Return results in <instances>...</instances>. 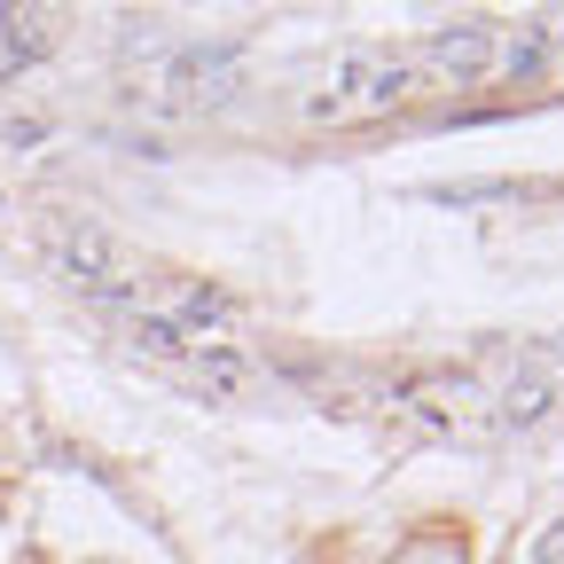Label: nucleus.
<instances>
[{"label": "nucleus", "instance_id": "7ed1b4c3", "mask_svg": "<svg viewBox=\"0 0 564 564\" xmlns=\"http://www.w3.org/2000/svg\"><path fill=\"white\" fill-rule=\"evenodd\" d=\"M392 415L423 440H455V432H494V392H478V377H408L392 384Z\"/></svg>", "mask_w": 564, "mask_h": 564}, {"label": "nucleus", "instance_id": "0eeeda50", "mask_svg": "<svg viewBox=\"0 0 564 564\" xmlns=\"http://www.w3.org/2000/svg\"><path fill=\"white\" fill-rule=\"evenodd\" d=\"M564 55V9H541L510 47H502V63H494V70H510V79H533V70H549Z\"/></svg>", "mask_w": 564, "mask_h": 564}, {"label": "nucleus", "instance_id": "39448f33", "mask_svg": "<svg viewBox=\"0 0 564 564\" xmlns=\"http://www.w3.org/2000/svg\"><path fill=\"white\" fill-rule=\"evenodd\" d=\"M494 55H502V40H494V24H447L440 40H432V70L440 79H455V87H470V79H486L494 70Z\"/></svg>", "mask_w": 564, "mask_h": 564}, {"label": "nucleus", "instance_id": "1a4fd4ad", "mask_svg": "<svg viewBox=\"0 0 564 564\" xmlns=\"http://www.w3.org/2000/svg\"><path fill=\"white\" fill-rule=\"evenodd\" d=\"M392 564H463V541H455V533H423V541H408Z\"/></svg>", "mask_w": 564, "mask_h": 564}, {"label": "nucleus", "instance_id": "f257e3e1", "mask_svg": "<svg viewBox=\"0 0 564 564\" xmlns=\"http://www.w3.org/2000/svg\"><path fill=\"white\" fill-rule=\"evenodd\" d=\"M47 259H55V274L70 282V291H87L95 306H110V314H133V306H150V267H141L126 243H110L102 228H55L47 236Z\"/></svg>", "mask_w": 564, "mask_h": 564}, {"label": "nucleus", "instance_id": "f03ea898", "mask_svg": "<svg viewBox=\"0 0 564 564\" xmlns=\"http://www.w3.org/2000/svg\"><path fill=\"white\" fill-rule=\"evenodd\" d=\"M236 87H243V55H236V47H173V55L158 63L150 102H158L165 118H204V110H220Z\"/></svg>", "mask_w": 564, "mask_h": 564}, {"label": "nucleus", "instance_id": "20e7f679", "mask_svg": "<svg viewBox=\"0 0 564 564\" xmlns=\"http://www.w3.org/2000/svg\"><path fill=\"white\" fill-rule=\"evenodd\" d=\"M63 32H70L63 9H0V79H17V70L47 63Z\"/></svg>", "mask_w": 564, "mask_h": 564}, {"label": "nucleus", "instance_id": "6e6552de", "mask_svg": "<svg viewBox=\"0 0 564 564\" xmlns=\"http://www.w3.org/2000/svg\"><path fill=\"white\" fill-rule=\"evenodd\" d=\"M432 196L440 204H525V196H541V181H447Z\"/></svg>", "mask_w": 564, "mask_h": 564}, {"label": "nucleus", "instance_id": "423d86ee", "mask_svg": "<svg viewBox=\"0 0 564 564\" xmlns=\"http://www.w3.org/2000/svg\"><path fill=\"white\" fill-rule=\"evenodd\" d=\"M556 392H564L556 377H533V369H518L502 392H494V432H533V423L556 408Z\"/></svg>", "mask_w": 564, "mask_h": 564}, {"label": "nucleus", "instance_id": "9d476101", "mask_svg": "<svg viewBox=\"0 0 564 564\" xmlns=\"http://www.w3.org/2000/svg\"><path fill=\"white\" fill-rule=\"evenodd\" d=\"M541 564H564V525H556V533L541 541Z\"/></svg>", "mask_w": 564, "mask_h": 564}]
</instances>
